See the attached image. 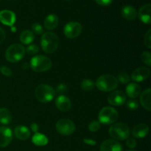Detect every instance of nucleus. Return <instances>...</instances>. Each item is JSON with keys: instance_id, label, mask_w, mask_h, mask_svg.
Wrapping results in <instances>:
<instances>
[{"instance_id": "obj_1", "label": "nucleus", "mask_w": 151, "mask_h": 151, "mask_svg": "<svg viewBox=\"0 0 151 151\" xmlns=\"http://www.w3.org/2000/svg\"><path fill=\"white\" fill-rule=\"evenodd\" d=\"M41 45L42 50L46 53L51 54L58 50L59 46V38L55 33L47 32L44 33L41 38Z\"/></svg>"}, {"instance_id": "obj_2", "label": "nucleus", "mask_w": 151, "mask_h": 151, "mask_svg": "<svg viewBox=\"0 0 151 151\" xmlns=\"http://www.w3.org/2000/svg\"><path fill=\"white\" fill-rule=\"evenodd\" d=\"M117 79L111 75H103L97 78L95 86L99 90L102 91H111L116 89L118 86Z\"/></svg>"}, {"instance_id": "obj_3", "label": "nucleus", "mask_w": 151, "mask_h": 151, "mask_svg": "<svg viewBox=\"0 0 151 151\" xmlns=\"http://www.w3.org/2000/svg\"><path fill=\"white\" fill-rule=\"evenodd\" d=\"M25 48L21 44H13L7 49L5 52V58L10 63H16L22 60L24 56Z\"/></svg>"}, {"instance_id": "obj_4", "label": "nucleus", "mask_w": 151, "mask_h": 151, "mask_svg": "<svg viewBox=\"0 0 151 151\" xmlns=\"http://www.w3.org/2000/svg\"><path fill=\"white\" fill-rule=\"evenodd\" d=\"M37 100L41 103H48L52 101L55 96V90L47 84H41L35 90Z\"/></svg>"}, {"instance_id": "obj_5", "label": "nucleus", "mask_w": 151, "mask_h": 151, "mask_svg": "<svg viewBox=\"0 0 151 151\" xmlns=\"http://www.w3.org/2000/svg\"><path fill=\"white\" fill-rule=\"evenodd\" d=\"M109 133L114 140H125L130 136V128L125 123L118 122L111 126Z\"/></svg>"}, {"instance_id": "obj_6", "label": "nucleus", "mask_w": 151, "mask_h": 151, "mask_svg": "<svg viewBox=\"0 0 151 151\" xmlns=\"http://www.w3.org/2000/svg\"><path fill=\"white\" fill-rule=\"evenodd\" d=\"M52 66V62L44 55H36L30 60V67L36 72H43L48 71Z\"/></svg>"}, {"instance_id": "obj_7", "label": "nucleus", "mask_w": 151, "mask_h": 151, "mask_svg": "<svg viewBox=\"0 0 151 151\" xmlns=\"http://www.w3.org/2000/svg\"><path fill=\"white\" fill-rule=\"evenodd\" d=\"M119 116L117 111L113 107L106 106L103 108L99 113V122L104 125H110L116 121Z\"/></svg>"}, {"instance_id": "obj_8", "label": "nucleus", "mask_w": 151, "mask_h": 151, "mask_svg": "<svg viewBox=\"0 0 151 151\" xmlns=\"http://www.w3.org/2000/svg\"><path fill=\"white\" fill-rule=\"evenodd\" d=\"M55 128L59 134L64 136L71 135L75 132L76 129V126L73 121L66 118L58 121Z\"/></svg>"}, {"instance_id": "obj_9", "label": "nucleus", "mask_w": 151, "mask_h": 151, "mask_svg": "<svg viewBox=\"0 0 151 151\" xmlns=\"http://www.w3.org/2000/svg\"><path fill=\"white\" fill-rule=\"evenodd\" d=\"M83 31V27L79 22H70L64 27L63 32L68 38H75L79 36Z\"/></svg>"}, {"instance_id": "obj_10", "label": "nucleus", "mask_w": 151, "mask_h": 151, "mask_svg": "<svg viewBox=\"0 0 151 151\" xmlns=\"http://www.w3.org/2000/svg\"><path fill=\"white\" fill-rule=\"evenodd\" d=\"M108 102L110 105L120 106L126 102V94L122 91H114L108 97Z\"/></svg>"}, {"instance_id": "obj_11", "label": "nucleus", "mask_w": 151, "mask_h": 151, "mask_svg": "<svg viewBox=\"0 0 151 151\" xmlns=\"http://www.w3.org/2000/svg\"><path fill=\"white\" fill-rule=\"evenodd\" d=\"M150 75V70L145 66L137 68L134 71L131 75V79L135 82H142L149 78Z\"/></svg>"}, {"instance_id": "obj_12", "label": "nucleus", "mask_w": 151, "mask_h": 151, "mask_svg": "<svg viewBox=\"0 0 151 151\" xmlns=\"http://www.w3.org/2000/svg\"><path fill=\"white\" fill-rule=\"evenodd\" d=\"M13 139V133L7 127H0V147H6Z\"/></svg>"}, {"instance_id": "obj_13", "label": "nucleus", "mask_w": 151, "mask_h": 151, "mask_svg": "<svg viewBox=\"0 0 151 151\" xmlns=\"http://www.w3.org/2000/svg\"><path fill=\"white\" fill-rule=\"evenodd\" d=\"M16 14L9 10H3L0 11V22L4 25L12 27L16 22Z\"/></svg>"}, {"instance_id": "obj_14", "label": "nucleus", "mask_w": 151, "mask_h": 151, "mask_svg": "<svg viewBox=\"0 0 151 151\" xmlns=\"http://www.w3.org/2000/svg\"><path fill=\"white\" fill-rule=\"evenodd\" d=\"M100 151H122V147L118 141L107 139L100 145Z\"/></svg>"}, {"instance_id": "obj_15", "label": "nucleus", "mask_w": 151, "mask_h": 151, "mask_svg": "<svg viewBox=\"0 0 151 151\" xmlns=\"http://www.w3.org/2000/svg\"><path fill=\"white\" fill-rule=\"evenodd\" d=\"M150 11H151V4L150 3L146 4L141 7L138 12V16L140 20L145 24H150L151 22L150 18Z\"/></svg>"}, {"instance_id": "obj_16", "label": "nucleus", "mask_w": 151, "mask_h": 151, "mask_svg": "<svg viewBox=\"0 0 151 151\" xmlns=\"http://www.w3.org/2000/svg\"><path fill=\"white\" fill-rule=\"evenodd\" d=\"M56 107L61 111H68L72 107V103L69 97L65 95H60L55 100Z\"/></svg>"}, {"instance_id": "obj_17", "label": "nucleus", "mask_w": 151, "mask_h": 151, "mask_svg": "<svg viewBox=\"0 0 151 151\" xmlns=\"http://www.w3.org/2000/svg\"><path fill=\"white\" fill-rule=\"evenodd\" d=\"M149 127L146 124L141 123L136 125L132 131V134L136 138H144L148 134Z\"/></svg>"}, {"instance_id": "obj_18", "label": "nucleus", "mask_w": 151, "mask_h": 151, "mask_svg": "<svg viewBox=\"0 0 151 151\" xmlns=\"http://www.w3.org/2000/svg\"><path fill=\"white\" fill-rule=\"evenodd\" d=\"M125 91L130 98L135 99L141 94V87L136 83H131L127 86Z\"/></svg>"}, {"instance_id": "obj_19", "label": "nucleus", "mask_w": 151, "mask_h": 151, "mask_svg": "<svg viewBox=\"0 0 151 151\" xmlns=\"http://www.w3.org/2000/svg\"><path fill=\"white\" fill-rule=\"evenodd\" d=\"M59 23L58 17L55 14H50L45 18L44 22V25L45 28L48 30H52L55 29Z\"/></svg>"}, {"instance_id": "obj_20", "label": "nucleus", "mask_w": 151, "mask_h": 151, "mask_svg": "<svg viewBox=\"0 0 151 151\" xmlns=\"http://www.w3.org/2000/svg\"><path fill=\"white\" fill-rule=\"evenodd\" d=\"M14 134L17 139L20 140H27L30 137V131L24 125H19L14 130Z\"/></svg>"}, {"instance_id": "obj_21", "label": "nucleus", "mask_w": 151, "mask_h": 151, "mask_svg": "<svg viewBox=\"0 0 151 151\" xmlns=\"http://www.w3.org/2000/svg\"><path fill=\"white\" fill-rule=\"evenodd\" d=\"M121 13L123 18L130 21L134 20L137 16V12L136 9L131 5L124 6L121 10Z\"/></svg>"}, {"instance_id": "obj_22", "label": "nucleus", "mask_w": 151, "mask_h": 151, "mask_svg": "<svg viewBox=\"0 0 151 151\" xmlns=\"http://www.w3.org/2000/svg\"><path fill=\"white\" fill-rule=\"evenodd\" d=\"M150 95V88H147L140 94V103H141V105L144 109H145L148 111H150L151 110Z\"/></svg>"}, {"instance_id": "obj_23", "label": "nucleus", "mask_w": 151, "mask_h": 151, "mask_svg": "<svg viewBox=\"0 0 151 151\" xmlns=\"http://www.w3.org/2000/svg\"><path fill=\"white\" fill-rule=\"evenodd\" d=\"M32 142L37 146H45L48 144L49 140L45 135L37 132L32 137Z\"/></svg>"}, {"instance_id": "obj_24", "label": "nucleus", "mask_w": 151, "mask_h": 151, "mask_svg": "<svg viewBox=\"0 0 151 151\" xmlns=\"http://www.w3.org/2000/svg\"><path fill=\"white\" fill-rule=\"evenodd\" d=\"M12 120V114L10 110L5 108L0 109V123L7 125Z\"/></svg>"}, {"instance_id": "obj_25", "label": "nucleus", "mask_w": 151, "mask_h": 151, "mask_svg": "<svg viewBox=\"0 0 151 151\" xmlns=\"http://www.w3.org/2000/svg\"><path fill=\"white\" fill-rule=\"evenodd\" d=\"M34 38H35L34 37V34L32 33V31L26 29V30H24L21 33L19 39H20V41L22 44H29L33 41Z\"/></svg>"}, {"instance_id": "obj_26", "label": "nucleus", "mask_w": 151, "mask_h": 151, "mask_svg": "<svg viewBox=\"0 0 151 151\" xmlns=\"http://www.w3.org/2000/svg\"><path fill=\"white\" fill-rule=\"evenodd\" d=\"M81 86L84 91H91V90L94 89V88L95 87V83H94V81H91V80L85 79L81 82Z\"/></svg>"}, {"instance_id": "obj_27", "label": "nucleus", "mask_w": 151, "mask_h": 151, "mask_svg": "<svg viewBox=\"0 0 151 151\" xmlns=\"http://www.w3.org/2000/svg\"><path fill=\"white\" fill-rule=\"evenodd\" d=\"M116 79H117L118 82H120L123 84L128 83H129L130 81H131V78H130L129 75H128L126 72H124L119 73Z\"/></svg>"}, {"instance_id": "obj_28", "label": "nucleus", "mask_w": 151, "mask_h": 151, "mask_svg": "<svg viewBox=\"0 0 151 151\" xmlns=\"http://www.w3.org/2000/svg\"><path fill=\"white\" fill-rule=\"evenodd\" d=\"M141 59L143 63L147 64V66L151 65V54L150 52L146 51L142 52V54L141 55Z\"/></svg>"}, {"instance_id": "obj_29", "label": "nucleus", "mask_w": 151, "mask_h": 151, "mask_svg": "<svg viewBox=\"0 0 151 151\" xmlns=\"http://www.w3.org/2000/svg\"><path fill=\"white\" fill-rule=\"evenodd\" d=\"M31 28H32V32L35 35H41L44 32L42 26L38 23H35L32 24Z\"/></svg>"}, {"instance_id": "obj_30", "label": "nucleus", "mask_w": 151, "mask_h": 151, "mask_svg": "<svg viewBox=\"0 0 151 151\" xmlns=\"http://www.w3.org/2000/svg\"><path fill=\"white\" fill-rule=\"evenodd\" d=\"M88 129L91 132H97L100 129V123L99 121L94 120L88 125Z\"/></svg>"}, {"instance_id": "obj_31", "label": "nucleus", "mask_w": 151, "mask_h": 151, "mask_svg": "<svg viewBox=\"0 0 151 151\" xmlns=\"http://www.w3.org/2000/svg\"><path fill=\"white\" fill-rule=\"evenodd\" d=\"M38 50H39V48H38V46L35 45V44H31L29 47H27L25 51L29 55H35L38 52Z\"/></svg>"}, {"instance_id": "obj_32", "label": "nucleus", "mask_w": 151, "mask_h": 151, "mask_svg": "<svg viewBox=\"0 0 151 151\" xmlns=\"http://www.w3.org/2000/svg\"><path fill=\"white\" fill-rule=\"evenodd\" d=\"M126 105L130 110H136L139 107V103L136 100H129L127 102Z\"/></svg>"}, {"instance_id": "obj_33", "label": "nucleus", "mask_w": 151, "mask_h": 151, "mask_svg": "<svg viewBox=\"0 0 151 151\" xmlns=\"http://www.w3.org/2000/svg\"><path fill=\"white\" fill-rule=\"evenodd\" d=\"M144 43L147 48H151V29H148L147 33L145 34L144 39Z\"/></svg>"}, {"instance_id": "obj_34", "label": "nucleus", "mask_w": 151, "mask_h": 151, "mask_svg": "<svg viewBox=\"0 0 151 151\" xmlns=\"http://www.w3.org/2000/svg\"><path fill=\"white\" fill-rule=\"evenodd\" d=\"M0 72L6 77H11L13 75V72H12L11 69L5 66H2L0 67Z\"/></svg>"}, {"instance_id": "obj_35", "label": "nucleus", "mask_w": 151, "mask_h": 151, "mask_svg": "<svg viewBox=\"0 0 151 151\" xmlns=\"http://www.w3.org/2000/svg\"><path fill=\"white\" fill-rule=\"evenodd\" d=\"M126 145L129 148L132 149L134 150L136 147H137V141H136L133 138H128L127 139V141H126Z\"/></svg>"}, {"instance_id": "obj_36", "label": "nucleus", "mask_w": 151, "mask_h": 151, "mask_svg": "<svg viewBox=\"0 0 151 151\" xmlns=\"http://www.w3.org/2000/svg\"><path fill=\"white\" fill-rule=\"evenodd\" d=\"M96 3L101 6H108L113 2L114 0H94Z\"/></svg>"}, {"instance_id": "obj_37", "label": "nucleus", "mask_w": 151, "mask_h": 151, "mask_svg": "<svg viewBox=\"0 0 151 151\" xmlns=\"http://www.w3.org/2000/svg\"><path fill=\"white\" fill-rule=\"evenodd\" d=\"M66 90H67V88H66V86L64 83H60L58 86L57 91L60 94H63V93L66 92Z\"/></svg>"}, {"instance_id": "obj_38", "label": "nucleus", "mask_w": 151, "mask_h": 151, "mask_svg": "<svg viewBox=\"0 0 151 151\" xmlns=\"http://www.w3.org/2000/svg\"><path fill=\"white\" fill-rule=\"evenodd\" d=\"M84 143H86V145H91V146H94L96 145L97 142H96L94 140L91 139H83Z\"/></svg>"}, {"instance_id": "obj_39", "label": "nucleus", "mask_w": 151, "mask_h": 151, "mask_svg": "<svg viewBox=\"0 0 151 151\" xmlns=\"http://www.w3.org/2000/svg\"><path fill=\"white\" fill-rule=\"evenodd\" d=\"M5 38V32L1 27H0V44L4 41Z\"/></svg>"}, {"instance_id": "obj_40", "label": "nucleus", "mask_w": 151, "mask_h": 151, "mask_svg": "<svg viewBox=\"0 0 151 151\" xmlns=\"http://www.w3.org/2000/svg\"><path fill=\"white\" fill-rule=\"evenodd\" d=\"M30 128H31V129H32V131H33V132L37 133V131H38V124L32 123V124H31V125H30Z\"/></svg>"}, {"instance_id": "obj_41", "label": "nucleus", "mask_w": 151, "mask_h": 151, "mask_svg": "<svg viewBox=\"0 0 151 151\" xmlns=\"http://www.w3.org/2000/svg\"><path fill=\"white\" fill-rule=\"evenodd\" d=\"M127 151H137V150H127Z\"/></svg>"}, {"instance_id": "obj_42", "label": "nucleus", "mask_w": 151, "mask_h": 151, "mask_svg": "<svg viewBox=\"0 0 151 151\" xmlns=\"http://www.w3.org/2000/svg\"><path fill=\"white\" fill-rule=\"evenodd\" d=\"M64 1H70V0H64Z\"/></svg>"}, {"instance_id": "obj_43", "label": "nucleus", "mask_w": 151, "mask_h": 151, "mask_svg": "<svg viewBox=\"0 0 151 151\" xmlns=\"http://www.w3.org/2000/svg\"><path fill=\"white\" fill-rule=\"evenodd\" d=\"M0 1H1V0H0Z\"/></svg>"}]
</instances>
